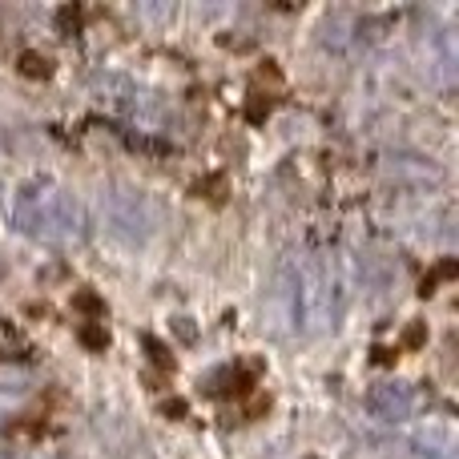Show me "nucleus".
Segmentation results:
<instances>
[{"instance_id":"obj_1","label":"nucleus","mask_w":459,"mask_h":459,"mask_svg":"<svg viewBox=\"0 0 459 459\" xmlns=\"http://www.w3.org/2000/svg\"><path fill=\"white\" fill-rule=\"evenodd\" d=\"M13 226L21 234L37 238V242L48 246H65L81 234V214L77 202L53 182H29L21 186L13 202Z\"/></svg>"},{"instance_id":"obj_2","label":"nucleus","mask_w":459,"mask_h":459,"mask_svg":"<svg viewBox=\"0 0 459 459\" xmlns=\"http://www.w3.org/2000/svg\"><path fill=\"white\" fill-rule=\"evenodd\" d=\"M367 407H371V415H379V420L387 423H399L411 415L415 407V395L407 383H383V387H375L371 395H367Z\"/></svg>"},{"instance_id":"obj_3","label":"nucleus","mask_w":459,"mask_h":459,"mask_svg":"<svg viewBox=\"0 0 459 459\" xmlns=\"http://www.w3.org/2000/svg\"><path fill=\"white\" fill-rule=\"evenodd\" d=\"M415 459H455V436L444 423H431L415 436Z\"/></svg>"},{"instance_id":"obj_4","label":"nucleus","mask_w":459,"mask_h":459,"mask_svg":"<svg viewBox=\"0 0 459 459\" xmlns=\"http://www.w3.org/2000/svg\"><path fill=\"white\" fill-rule=\"evenodd\" d=\"M113 222L142 226V198H134V194H113Z\"/></svg>"},{"instance_id":"obj_5","label":"nucleus","mask_w":459,"mask_h":459,"mask_svg":"<svg viewBox=\"0 0 459 459\" xmlns=\"http://www.w3.org/2000/svg\"><path fill=\"white\" fill-rule=\"evenodd\" d=\"M16 69H21V77H29V81H45L48 73H53V61H48L45 53H21V61H16Z\"/></svg>"},{"instance_id":"obj_6","label":"nucleus","mask_w":459,"mask_h":459,"mask_svg":"<svg viewBox=\"0 0 459 459\" xmlns=\"http://www.w3.org/2000/svg\"><path fill=\"white\" fill-rule=\"evenodd\" d=\"M218 383L222 387H214V395H246L254 387V371H222Z\"/></svg>"},{"instance_id":"obj_7","label":"nucleus","mask_w":459,"mask_h":459,"mask_svg":"<svg viewBox=\"0 0 459 459\" xmlns=\"http://www.w3.org/2000/svg\"><path fill=\"white\" fill-rule=\"evenodd\" d=\"M77 339H81V347H89V351H109V331H105V323H81Z\"/></svg>"},{"instance_id":"obj_8","label":"nucleus","mask_w":459,"mask_h":459,"mask_svg":"<svg viewBox=\"0 0 459 459\" xmlns=\"http://www.w3.org/2000/svg\"><path fill=\"white\" fill-rule=\"evenodd\" d=\"M455 274H459V262H455V258H444V262H439L436 270H431L428 278H423L420 294H436V286H439V282H452Z\"/></svg>"},{"instance_id":"obj_9","label":"nucleus","mask_w":459,"mask_h":459,"mask_svg":"<svg viewBox=\"0 0 459 459\" xmlns=\"http://www.w3.org/2000/svg\"><path fill=\"white\" fill-rule=\"evenodd\" d=\"M73 310H81V315H89V323H97V318H105V302L97 299L93 290H77V294H73Z\"/></svg>"},{"instance_id":"obj_10","label":"nucleus","mask_w":459,"mask_h":459,"mask_svg":"<svg viewBox=\"0 0 459 459\" xmlns=\"http://www.w3.org/2000/svg\"><path fill=\"white\" fill-rule=\"evenodd\" d=\"M145 351H150V359L161 367V371H174V355H169V347H166V342H158V339H145Z\"/></svg>"},{"instance_id":"obj_11","label":"nucleus","mask_w":459,"mask_h":459,"mask_svg":"<svg viewBox=\"0 0 459 459\" xmlns=\"http://www.w3.org/2000/svg\"><path fill=\"white\" fill-rule=\"evenodd\" d=\"M56 24H61V32L65 37H73V32L81 29V8H73V4H65L61 13H56Z\"/></svg>"},{"instance_id":"obj_12","label":"nucleus","mask_w":459,"mask_h":459,"mask_svg":"<svg viewBox=\"0 0 459 459\" xmlns=\"http://www.w3.org/2000/svg\"><path fill=\"white\" fill-rule=\"evenodd\" d=\"M423 342H428V326H423V323H411V326L403 331V347H407V351H420Z\"/></svg>"},{"instance_id":"obj_13","label":"nucleus","mask_w":459,"mask_h":459,"mask_svg":"<svg viewBox=\"0 0 459 459\" xmlns=\"http://www.w3.org/2000/svg\"><path fill=\"white\" fill-rule=\"evenodd\" d=\"M266 113H270V101H266V97L254 93V97H250V105H246V117H250L254 126H258V121H266Z\"/></svg>"},{"instance_id":"obj_14","label":"nucleus","mask_w":459,"mask_h":459,"mask_svg":"<svg viewBox=\"0 0 459 459\" xmlns=\"http://www.w3.org/2000/svg\"><path fill=\"white\" fill-rule=\"evenodd\" d=\"M169 326H174V334H178L182 342H194V339H198V326H194V318H174Z\"/></svg>"},{"instance_id":"obj_15","label":"nucleus","mask_w":459,"mask_h":459,"mask_svg":"<svg viewBox=\"0 0 459 459\" xmlns=\"http://www.w3.org/2000/svg\"><path fill=\"white\" fill-rule=\"evenodd\" d=\"M166 415H174V420H182L186 415V399H166V407H161Z\"/></svg>"},{"instance_id":"obj_16","label":"nucleus","mask_w":459,"mask_h":459,"mask_svg":"<svg viewBox=\"0 0 459 459\" xmlns=\"http://www.w3.org/2000/svg\"><path fill=\"white\" fill-rule=\"evenodd\" d=\"M395 359V351H387V347H375V363H391Z\"/></svg>"},{"instance_id":"obj_17","label":"nucleus","mask_w":459,"mask_h":459,"mask_svg":"<svg viewBox=\"0 0 459 459\" xmlns=\"http://www.w3.org/2000/svg\"><path fill=\"white\" fill-rule=\"evenodd\" d=\"M0 359H4V351H0Z\"/></svg>"}]
</instances>
